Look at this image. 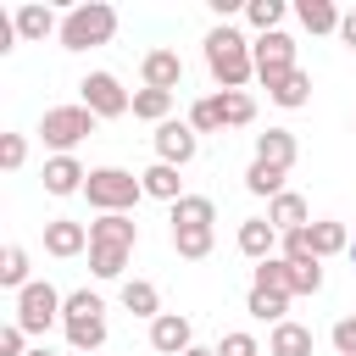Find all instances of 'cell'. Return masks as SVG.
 <instances>
[{"instance_id":"7a4b0ae2","label":"cell","mask_w":356,"mask_h":356,"mask_svg":"<svg viewBox=\"0 0 356 356\" xmlns=\"http://www.w3.org/2000/svg\"><path fill=\"white\" fill-rule=\"evenodd\" d=\"M61 328H67V345L78 356H95L106 345V300L95 289H72L61 306Z\"/></svg>"},{"instance_id":"83f0119b","label":"cell","mask_w":356,"mask_h":356,"mask_svg":"<svg viewBox=\"0 0 356 356\" xmlns=\"http://www.w3.org/2000/svg\"><path fill=\"white\" fill-rule=\"evenodd\" d=\"M33 278H28V250L22 245H6L0 250V289H11V295H22Z\"/></svg>"},{"instance_id":"52a82bcc","label":"cell","mask_w":356,"mask_h":356,"mask_svg":"<svg viewBox=\"0 0 356 356\" xmlns=\"http://www.w3.org/2000/svg\"><path fill=\"white\" fill-rule=\"evenodd\" d=\"M78 106H89V111L106 122V117L134 111V95L122 89V78H117V72H83V83H78Z\"/></svg>"},{"instance_id":"d590c367","label":"cell","mask_w":356,"mask_h":356,"mask_svg":"<svg viewBox=\"0 0 356 356\" xmlns=\"http://www.w3.org/2000/svg\"><path fill=\"white\" fill-rule=\"evenodd\" d=\"M195 134H217L222 128V111H217V95H200L195 106H189V117H184Z\"/></svg>"},{"instance_id":"1f68e13d","label":"cell","mask_w":356,"mask_h":356,"mask_svg":"<svg viewBox=\"0 0 356 356\" xmlns=\"http://www.w3.org/2000/svg\"><path fill=\"white\" fill-rule=\"evenodd\" d=\"M245 189L261 195V200H278V195H284V172L267 167V161H250V167H245Z\"/></svg>"},{"instance_id":"7402d4cb","label":"cell","mask_w":356,"mask_h":356,"mask_svg":"<svg viewBox=\"0 0 356 356\" xmlns=\"http://www.w3.org/2000/svg\"><path fill=\"white\" fill-rule=\"evenodd\" d=\"M122 312L156 323V317H161V289H156L150 278H122Z\"/></svg>"},{"instance_id":"e0dca14e","label":"cell","mask_w":356,"mask_h":356,"mask_svg":"<svg viewBox=\"0 0 356 356\" xmlns=\"http://www.w3.org/2000/svg\"><path fill=\"white\" fill-rule=\"evenodd\" d=\"M267 100H273V106H284V111L312 106V72H306V67H295V72L273 78V83H267Z\"/></svg>"},{"instance_id":"4316f807","label":"cell","mask_w":356,"mask_h":356,"mask_svg":"<svg viewBox=\"0 0 356 356\" xmlns=\"http://www.w3.org/2000/svg\"><path fill=\"white\" fill-rule=\"evenodd\" d=\"M250 289H267V295H289V261L284 256H267L250 267ZM295 300V295H289Z\"/></svg>"},{"instance_id":"d6986e66","label":"cell","mask_w":356,"mask_h":356,"mask_svg":"<svg viewBox=\"0 0 356 356\" xmlns=\"http://www.w3.org/2000/svg\"><path fill=\"white\" fill-rule=\"evenodd\" d=\"M312 328L306 323H295V317H284L273 334H267V356H312Z\"/></svg>"},{"instance_id":"8fae6325","label":"cell","mask_w":356,"mask_h":356,"mask_svg":"<svg viewBox=\"0 0 356 356\" xmlns=\"http://www.w3.org/2000/svg\"><path fill=\"white\" fill-rule=\"evenodd\" d=\"M139 78H145V89H167V95H178V83H184V61H178V50H167V44L145 50Z\"/></svg>"},{"instance_id":"5b68a950","label":"cell","mask_w":356,"mask_h":356,"mask_svg":"<svg viewBox=\"0 0 356 356\" xmlns=\"http://www.w3.org/2000/svg\"><path fill=\"white\" fill-rule=\"evenodd\" d=\"M61 306H67V295H61L50 278H33V284L17 295V312H11V323H17L28 339H44V328H50V323H61Z\"/></svg>"},{"instance_id":"5bb4252c","label":"cell","mask_w":356,"mask_h":356,"mask_svg":"<svg viewBox=\"0 0 356 356\" xmlns=\"http://www.w3.org/2000/svg\"><path fill=\"white\" fill-rule=\"evenodd\" d=\"M234 245H239V256L267 261V256H278V228H273L267 217H245V222H239V234H234Z\"/></svg>"},{"instance_id":"4dcf8cb0","label":"cell","mask_w":356,"mask_h":356,"mask_svg":"<svg viewBox=\"0 0 356 356\" xmlns=\"http://www.w3.org/2000/svg\"><path fill=\"white\" fill-rule=\"evenodd\" d=\"M211 245H217V234H211V228H172V250H178L184 261H206V256H211Z\"/></svg>"},{"instance_id":"ee69618b","label":"cell","mask_w":356,"mask_h":356,"mask_svg":"<svg viewBox=\"0 0 356 356\" xmlns=\"http://www.w3.org/2000/svg\"><path fill=\"white\" fill-rule=\"evenodd\" d=\"M184 356H217V350H206V345H195V350H184Z\"/></svg>"},{"instance_id":"836d02e7","label":"cell","mask_w":356,"mask_h":356,"mask_svg":"<svg viewBox=\"0 0 356 356\" xmlns=\"http://www.w3.org/2000/svg\"><path fill=\"white\" fill-rule=\"evenodd\" d=\"M245 312L278 328V323H284V312H289V295H267V289H250V295H245Z\"/></svg>"},{"instance_id":"ab89813d","label":"cell","mask_w":356,"mask_h":356,"mask_svg":"<svg viewBox=\"0 0 356 356\" xmlns=\"http://www.w3.org/2000/svg\"><path fill=\"white\" fill-rule=\"evenodd\" d=\"M28 350H33L28 334H22L17 323H6V328H0V356H28Z\"/></svg>"},{"instance_id":"9a60e30c","label":"cell","mask_w":356,"mask_h":356,"mask_svg":"<svg viewBox=\"0 0 356 356\" xmlns=\"http://www.w3.org/2000/svg\"><path fill=\"white\" fill-rule=\"evenodd\" d=\"M267 222H273L278 234H295V228H312L317 217H312V206H306V195H295V189H284L278 200H267Z\"/></svg>"},{"instance_id":"ba28073f","label":"cell","mask_w":356,"mask_h":356,"mask_svg":"<svg viewBox=\"0 0 356 356\" xmlns=\"http://www.w3.org/2000/svg\"><path fill=\"white\" fill-rule=\"evenodd\" d=\"M250 56H256V78H261V83L295 72V39H289L284 28H278V33H256V39H250Z\"/></svg>"},{"instance_id":"74e56055","label":"cell","mask_w":356,"mask_h":356,"mask_svg":"<svg viewBox=\"0 0 356 356\" xmlns=\"http://www.w3.org/2000/svg\"><path fill=\"white\" fill-rule=\"evenodd\" d=\"M217 356H261V345H256V334H245V328H234V334H222L217 345H211Z\"/></svg>"},{"instance_id":"f546056e","label":"cell","mask_w":356,"mask_h":356,"mask_svg":"<svg viewBox=\"0 0 356 356\" xmlns=\"http://www.w3.org/2000/svg\"><path fill=\"white\" fill-rule=\"evenodd\" d=\"M134 117H145V122H172V95L167 89H134Z\"/></svg>"},{"instance_id":"9c48e42d","label":"cell","mask_w":356,"mask_h":356,"mask_svg":"<svg viewBox=\"0 0 356 356\" xmlns=\"http://www.w3.org/2000/svg\"><path fill=\"white\" fill-rule=\"evenodd\" d=\"M150 139H156V161H167V167H189V161L200 156V134H195L189 122H178V117L161 122Z\"/></svg>"},{"instance_id":"60d3db41","label":"cell","mask_w":356,"mask_h":356,"mask_svg":"<svg viewBox=\"0 0 356 356\" xmlns=\"http://www.w3.org/2000/svg\"><path fill=\"white\" fill-rule=\"evenodd\" d=\"M334 350H339V356H356V312L334 323Z\"/></svg>"},{"instance_id":"e575fe53","label":"cell","mask_w":356,"mask_h":356,"mask_svg":"<svg viewBox=\"0 0 356 356\" xmlns=\"http://www.w3.org/2000/svg\"><path fill=\"white\" fill-rule=\"evenodd\" d=\"M323 289V261H289V295H317Z\"/></svg>"},{"instance_id":"484cf974","label":"cell","mask_w":356,"mask_h":356,"mask_svg":"<svg viewBox=\"0 0 356 356\" xmlns=\"http://www.w3.org/2000/svg\"><path fill=\"white\" fill-rule=\"evenodd\" d=\"M217 111H222V128H250L256 122V100L245 89H217Z\"/></svg>"},{"instance_id":"277c9868","label":"cell","mask_w":356,"mask_h":356,"mask_svg":"<svg viewBox=\"0 0 356 356\" xmlns=\"http://www.w3.org/2000/svg\"><path fill=\"white\" fill-rule=\"evenodd\" d=\"M139 195H145L139 172H128V167H89L83 200H89L100 217H111V211H134V206H139Z\"/></svg>"},{"instance_id":"30bf717a","label":"cell","mask_w":356,"mask_h":356,"mask_svg":"<svg viewBox=\"0 0 356 356\" xmlns=\"http://www.w3.org/2000/svg\"><path fill=\"white\" fill-rule=\"evenodd\" d=\"M150 350H156V356H184V350H195V323H189L184 312H161V317L150 323Z\"/></svg>"},{"instance_id":"4fadbf2b","label":"cell","mask_w":356,"mask_h":356,"mask_svg":"<svg viewBox=\"0 0 356 356\" xmlns=\"http://www.w3.org/2000/svg\"><path fill=\"white\" fill-rule=\"evenodd\" d=\"M39 178H44V195H56V200L83 195V184H89V172H83V161H78V156H50Z\"/></svg>"},{"instance_id":"8d00e7d4","label":"cell","mask_w":356,"mask_h":356,"mask_svg":"<svg viewBox=\"0 0 356 356\" xmlns=\"http://www.w3.org/2000/svg\"><path fill=\"white\" fill-rule=\"evenodd\" d=\"M278 256H284V261H312V228L278 234Z\"/></svg>"},{"instance_id":"44dd1931","label":"cell","mask_w":356,"mask_h":356,"mask_svg":"<svg viewBox=\"0 0 356 356\" xmlns=\"http://www.w3.org/2000/svg\"><path fill=\"white\" fill-rule=\"evenodd\" d=\"M139 184H145L150 200H167V206L184 200V178H178V167H167V161H150V167L139 172Z\"/></svg>"},{"instance_id":"6da1fadb","label":"cell","mask_w":356,"mask_h":356,"mask_svg":"<svg viewBox=\"0 0 356 356\" xmlns=\"http://www.w3.org/2000/svg\"><path fill=\"white\" fill-rule=\"evenodd\" d=\"M206 72L217 78V89H245L256 78V56H250V39L228 22H217L206 33Z\"/></svg>"},{"instance_id":"ffe728a7","label":"cell","mask_w":356,"mask_h":356,"mask_svg":"<svg viewBox=\"0 0 356 356\" xmlns=\"http://www.w3.org/2000/svg\"><path fill=\"white\" fill-rule=\"evenodd\" d=\"M11 17H17V33H22L28 44H39V39H50V33H61V17H56L50 6H33V0H28V6H17Z\"/></svg>"},{"instance_id":"f1b7e54d","label":"cell","mask_w":356,"mask_h":356,"mask_svg":"<svg viewBox=\"0 0 356 356\" xmlns=\"http://www.w3.org/2000/svg\"><path fill=\"white\" fill-rule=\"evenodd\" d=\"M284 17H289V6H284V0H245V22H250L256 33H278V28H284Z\"/></svg>"},{"instance_id":"d4e9b609","label":"cell","mask_w":356,"mask_h":356,"mask_svg":"<svg viewBox=\"0 0 356 356\" xmlns=\"http://www.w3.org/2000/svg\"><path fill=\"white\" fill-rule=\"evenodd\" d=\"M217 222V200L211 195H184L172 206V228H211Z\"/></svg>"},{"instance_id":"7c38bea8","label":"cell","mask_w":356,"mask_h":356,"mask_svg":"<svg viewBox=\"0 0 356 356\" xmlns=\"http://www.w3.org/2000/svg\"><path fill=\"white\" fill-rule=\"evenodd\" d=\"M44 250H50L56 261L83 256V250H89V222H78V217H50V222H44Z\"/></svg>"},{"instance_id":"f35d334b","label":"cell","mask_w":356,"mask_h":356,"mask_svg":"<svg viewBox=\"0 0 356 356\" xmlns=\"http://www.w3.org/2000/svg\"><path fill=\"white\" fill-rule=\"evenodd\" d=\"M22 161H28V139H22V134H0V167L17 172Z\"/></svg>"},{"instance_id":"2e32d148","label":"cell","mask_w":356,"mask_h":356,"mask_svg":"<svg viewBox=\"0 0 356 356\" xmlns=\"http://www.w3.org/2000/svg\"><path fill=\"white\" fill-rule=\"evenodd\" d=\"M89 245H117V250H134V245H139V222H134L128 211L95 217V222H89Z\"/></svg>"},{"instance_id":"ac0fdd59","label":"cell","mask_w":356,"mask_h":356,"mask_svg":"<svg viewBox=\"0 0 356 356\" xmlns=\"http://www.w3.org/2000/svg\"><path fill=\"white\" fill-rule=\"evenodd\" d=\"M295 156H300V145H295V134H289V128H267V134H256V161H267V167L289 172V167H295Z\"/></svg>"},{"instance_id":"b9f144b4","label":"cell","mask_w":356,"mask_h":356,"mask_svg":"<svg viewBox=\"0 0 356 356\" xmlns=\"http://www.w3.org/2000/svg\"><path fill=\"white\" fill-rule=\"evenodd\" d=\"M339 39H345V50H356V11L339 17Z\"/></svg>"},{"instance_id":"cb8c5ba5","label":"cell","mask_w":356,"mask_h":356,"mask_svg":"<svg viewBox=\"0 0 356 356\" xmlns=\"http://www.w3.org/2000/svg\"><path fill=\"white\" fill-rule=\"evenodd\" d=\"M339 250H350L345 222H339V217H317V222H312V256L328 261V256H339Z\"/></svg>"},{"instance_id":"7bdbcfd3","label":"cell","mask_w":356,"mask_h":356,"mask_svg":"<svg viewBox=\"0 0 356 356\" xmlns=\"http://www.w3.org/2000/svg\"><path fill=\"white\" fill-rule=\"evenodd\" d=\"M28 356H56V350H50V345H33V350H28Z\"/></svg>"},{"instance_id":"d6a6232c","label":"cell","mask_w":356,"mask_h":356,"mask_svg":"<svg viewBox=\"0 0 356 356\" xmlns=\"http://www.w3.org/2000/svg\"><path fill=\"white\" fill-rule=\"evenodd\" d=\"M128 256H134V250H117V245H89V273L111 284V278H122Z\"/></svg>"},{"instance_id":"603a6c76","label":"cell","mask_w":356,"mask_h":356,"mask_svg":"<svg viewBox=\"0 0 356 356\" xmlns=\"http://www.w3.org/2000/svg\"><path fill=\"white\" fill-rule=\"evenodd\" d=\"M295 17H300V28L306 33H339V6L334 0H295Z\"/></svg>"},{"instance_id":"8992f818","label":"cell","mask_w":356,"mask_h":356,"mask_svg":"<svg viewBox=\"0 0 356 356\" xmlns=\"http://www.w3.org/2000/svg\"><path fill=\"white\" fill-rule=\"evenodd\" d=\"M95 122H100V117H95L89 106H50V111L39 117V139H44L56 156H72V150L95 134Z\"/></svg>"},{"instance_id":"3957f363","label":"cell","mask_w":356,"mask_h":356,"mask_svg":"<svg viewBox=\"0 0 356 356\" xmlns=\"http://www.w3.org/2000/svg\"><path fill=\"white\" fill-rule=\"evenodd\" d=\"M111 33H117V11L106 0H83L61 17L56 39H61V50H95V44H111Z\"/></svg>"},{"instance_id":"f6af8a7d","label":"cell","mask_w":356,"mask_h":356,"mask_svg":"<svg viewBox=\"0 0 356 356\" xmlns=\"http://www.w3.org/2000/svg\"><path fill=\"white\" fill-rule=\"evenodd\" d=\"M345 256H350V267H356V239H350V250H345Z\"/></svg>"}]
</instances>
